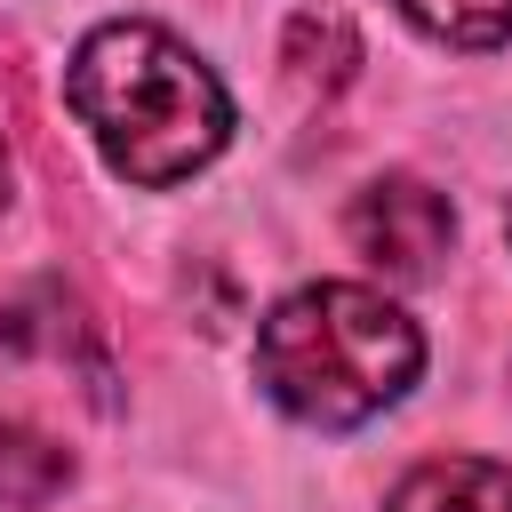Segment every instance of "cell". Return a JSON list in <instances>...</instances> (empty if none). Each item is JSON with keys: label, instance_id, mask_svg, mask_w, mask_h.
<instances>
[{"label": "cell", "instance_id": "ba28073f", "mask_svg": "<svg viewBox=\"0 0 512 512\" xmlns=\"http://www.w3.org/2000/svg\"><path fill=\"white\" fill-rule=\"evenodd\" d=\"M8 184H16V176H8V152H0V208H8Z\"/></svg>", "mask_w": 512, "mask_h": 512}, {"label": "cell", "instance_id": "9c48e42d", "mask_svg": "<svg viewBox=\"0 0 512 512\" xmlns=\"http://www.w3.org/2000/svg\"><path fill=\"white\" fill-rule=\"evenodd\" d=\"M504 232H512V208H504Z\"/></svg>", "mask_w": 512, "mask_h": 512}, {"label": "cell", "instance_id": "277c9868", "mask_svg": "<svg viewBox=\"0 0 512 512\" xmlns=\"http://www.w3.org/2000/svg\"><path fill=\"white\" fill-rule=\"evenodd\" d=\"M384 512H512V472L488 456H432L392 488Z\"/></svg>", "mask_w": 512, "mask_h": 512}, {"label": "cell", "instance_id": "3957f363", "mask_svg": "<svg viewBox=\"0 0 512 512\" xmlns=\"http://www.w3.org/2000/svg\"><path fill=\"white\" fill-rule=\"evenodd\" d=\"M344 232H352V248H360L368 264H384L392 280H424V272L448 256V240H456V208H448L424 176H376V184L352 200Z\"/></svg>", "mask_w": 512, "mask_h": 512}, {"label": "cell", "instance_id": "7a4b0ae2", "mask_svg": "<svg viewBox=\"0 0 512 512\" xmlns=\"http://www.w3.org/2000/svg\"><path fill=\"white\" fill-rule=\"evenodd\" d=\"M416 376H424L416 320L360 280H312L280 296L256 328V384L296 424H320V432H352L384 416Z\"/></svg>", "mask_w": 512, "mask_h": 512}, {"label": "cell", "instance_id": "52a82bcc", "mask_svg": "<svg viewBox=\"0 0 512 512\" xmlns=\"http://www.w3.org/2000/svg\"><path fill=\"white\" fill-rule=\"evenodd\" d=\"M408 24H424L448 48H496L512 40V0H400Z\"/></svg>", "mask_w": 512, "mask_h": 512}, {"label": "cell", "instance_id": "6da1fadb", "mask_svg": "<svg viewBox=\"0 0 512 512\" xmlns=\"http://www.w3.org/2000/svg\"><path fill=\"white\" fill-rule=\"evenodd\" d=\"M64 96L80 112V128L96 136L104 168L120 184H184L200 176L224 136H232V96L224 80L160 24H96L80 48H72V72H64Z\"/></svg>", "mask_w": 512, "mask_h": 512}, {"label": "cell", "instance_id": "8992f818", "mask_svg": "<svg viewBox=\"0 0 512 512\" xmlns=\"http://www.w3.org/2000/svg\"><path fill=\"white\" fill-rule=\"evenodd\" d=\"M352 64H360V40H352L344 16H328V8L288 16V72H296L304 88H336Z\"/></svg>", "mask_w": 512, "mask_h": 512}, {"label": "cell", "instance_id": "5b68a950", "mask_svg": "<svg viewBox=\"0 0 512 512\" xmlns=\"http://www.w3.org/2000/svg\"><path fill=\"white\" fill-rule=\"evenodd\" d=\"M72 480V456L32 432V424H0V504H48Z\"/></svg>", "mask_w": 512, "mask_h": 512}]
</instances>
